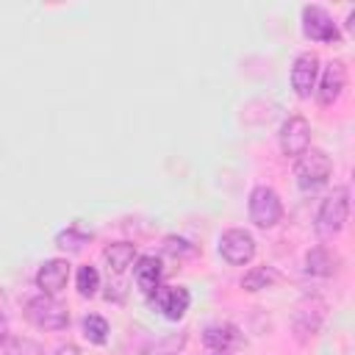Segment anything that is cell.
I'll use <instances>...</instances> for the list:
<instances>
[{
  "label": "cell",
  "instance_id": "ba28073f",
  "mask_svg": "<svg viewBox=\"0 0 355 355\" xmlns=\"http://www.w3.org/2000/svg\"><path fill=\"white\" fill-rule=\"evenodd\" d=\"M311 147V125L305 116H288L280 128V150L286 158H300Z\"/></svg>",
  "mask_w": 355,
  "mask_h": 355
},
{
  "label": "cell",
  "instance_id": "6da1fadb",
  "mask_svg": "<svg viewBox=\"0 0 355 355\" xmlns=\"http://www.w3.org/2000/svg\"><path fill=\"white\" fill-rule=\"evenodd\" d=\"M349 216V189L347 186H336L333 194H327L316 211V236L322 241H333Z\"/></svg>",
  "mask_w": 355,
  "mask_h": 355
},
{
  "label": "cell",
  "instance_id": "5b68a950",
  "mask_svg": "<svg viewBox=\"0 0 355 355\" xmlns=\"http://www.w3.org/2000/svg\"><path fill=\"white\" fill-rule=\"evenodd\" d=\"M324 313H327V305L319 300V297H305L297 302L294 308V316H291V333L300 344H308L324 324Z\"/></svg>",
  "mask_w": 355,
  "mask_h": 355
},
{
  "label": "cell",
  "instance_id": "30bf717a",
  "mask_svg": "<svg viewBox=\"0 0 355 355\" xmlns=\"http://www.w3.org/2000/svg\"><path fill=\"white\" fill-rule=\"evenodd\" d=\"M347 89V64L341 58L330 61L322 72V80H319V89H316V100L322 105H333Z\"/></svg>",
  "mask_w": 355,
  "mask_h": 355
},
{
  "label": "cell",
  "instance_id": "cb8c5ba5",
  "mask_svg": "<svg viewBox=\"0 0 355 355\" xmlns=\"http://www.w3.org/2000/svg\"><path fill=\"white\" fill-rule=\"evenodd\" d=\"M8 341V322H6V316L0 313V344H6Z\"/></svg>",
  "mask_w": 355,
  "mask_h": 355
},
{
  "label": "cell",
  "instance_id": "9a60e30c",
  "mask_svg": "<svg viewBox=\"0 0 355 355\" xmlns=\"http://www.w3.org/2000/svg\"><path fill=\"white\" fill-rule=\"evenodd\" d=\"M239 338V330L233 324H208L202 330V344L214 352V355H225Z\"/></svg>",
  "mask_w": 355,
  "mask_h": 355
},
{
  "label": "cell",
  "instance_id": "8fae6325",
  "mask_svg": "<svg viewBox=\"0 0 355 355\" xmlns=\"http://www.w3.org/2000/svg\"><path fill=\"white\" fill-rule=\"evenodd\" d=\"M69 280V261L67 258H50L39 266L36 272V286L42 288V294H58Z\"/></svg>",
  "mask_w": 355,
  "mask_h": 355
},
{
  "label": "cell",
  "instance_id": "7402d4cb",
  "mask_svg": "<svg viewBox=\"0 0 355 355\" xmlns=\"http://www.w3.org/2000/svg\"><path fill=\"white\" fill-rule=\"evenodd\" d=\"M164 250H166L169 255H191V252H194V247H191L186 239H178V236H166V239H164Z\"/></svg>",
  "mask_w": 355,
  "mask_h": 355
},
{
  "label": "cell",
  "instance_id": "5bb4252c",
  "mask_svg": "<svg viewBox=\"0 0 355 355\" xmlns=\"http://www.w3.org/2000/svg\"><path fill=\"white\" fill-rule=\"evenodd\" d=\"M336 269H338V255L330 247L316 244V247H311L305 252V272L308 275H313V277H330V275H336Z\"/></svg>",
  "mask_w": 355,
  "mask_h": 355
},
{
  "label": "cell",
  "instance_id": "d4e9b609",
  "mask_svg": "<svg viewBox=\"0 0 355 355\" xmlns=\"http://www.w3.org/2000/svg\"><path fill=\"white\" fill-rule=\"evenodd\" d=\"M347 28H349V31L355 28V11H349V17H347Z\"/></svg>",
  "mask_w": 355,
  "mask_h": 355
},
{
  "label": "cell",
  "instance_id": "ffe728a7",
  "mask_svg": "<svg viewBox=\"0 0 355 355\" xmlns=\"http://www.w3.org/2000/svg\"><path fill=\"white\" fill-rule=\"evenodd\" d=\"M3 355H44L42 344L33 341V338H22V336H14L6 341V349Z\"/></svg>",
  "mask_w": 355,
  "mask_h": 355
},
{
  "label": "cell",
  "instance_id": "9c48e42d",
  "mask_svg": "<svg viewBox=\"0 0 355 355\" xmlns=\"http://www.w3.org/2000/svg\"><path fill=\"white\" fill-rule=\"evenodd\" d=\"M302 33L313 42H338V28H336L333 17L319 6L302 8Z\"/></svg>",
  "mask_w": 355,
  "mask_h": 355
},
{
  "label": "cell",
  "instance_id": "52a82bcc",
  "mask_svg": "<svg viewBox=\"0 0 355 355\" xmlns=\"http://www.w3.org/2000/svg\"><path fill=\"white\" fill-rule=\"evenodd\" d=\"M316 78H319V55L316 53H300L291 64V89L297 92L300 100H308L316 92Z\"/></svg>",
  "mask_w": 355,
  "mask_h": 355
},
{
  "label": "cell",
  "instance_id": "ac0fdd59",
  "mask_svg": "<svg viewBox=\"0 0 355 355\" xmlns=\"http://www.w3.org/2000/svg\"><path fill=\"white\" fill-rule=\"evenodd\" d=\"M89 241H92V233L80 230L78 225H69L67 230H61V233L55 236V244H58L61 250H67V252H80Z\"/></svg>",
  "mask_w": 355,
  "mask_h": 355
},
{
  "label": "cell",
  "instance_id": "44dd1931",
  "mask_svg": "<svg viewBox=\"0 0 355 355\" xmlns=\"http://www.w3.org/2000/svg\"><path fill=\"white\" fill-rule=\"evenodd\" d=\"M75 283H78L80 297H94V294H97V288H100V275H97V269H94V266H80V269H78Z\"/></svg>",
  "mask_w": 355,
  "mask_h": 355
},
{
  "label": "cell",
  "instance_id": "2e32d148",
  "mask_svg": "<svg viewBox=\"0 0 355 355\" xmlns=\"http://www.w3.org/2000/svg\"><path fill=\"white\" fill-rule=\"evenodd\" d=\"M103 261H105L108 272L122 275L136 261V244H130V241H114V244H108L103 250Z\"/></svg>",
  "mask_w": 355,
  "mask_h": 355
},
{
  "label": "cell",
  "instance_id": "4fadbf2b",
  "mask_svg": "<svg viewBox=\"0 0 355 355\" xmlns=\"http://www.w3.org/2000/svg\"><path fill=\"white\" fill-rule=\"evenodd\" d=\"M161 277H164V269H161V261L155 255H141L136 258V266H133V280L136 286L144 291V294H155L161 288Z\"/></svg>",
  "mask_w": 355,
  "mask_h": 355
},
{
  "label": "cell",
  "instance_id": "7c38bea8",
  "mask_svg": "<svg viewBox=\"0 0 355 355\" xmlns=\"http://www.w3.org/2000/svg\"><path fill=\"white\" fill-rule=\"evenodd\" d=\"M155 302H158V311H161L166 319L178 322V319L189 311L191 294H189V288H183V286H161V288L155 291Z\"/></svg>",
  "mask_w": 355,
  "mask_h": 355
},
{
  "label": "cell",
  "instance_id": "8992f818",
  "mask_svg": "<svg viewBox=\"0 0 355 355\" xmlns=\"http://www.w3.org/2000/svg\"><path fill=\"white\" fill-rule=\"evenodd\" d=\"M219 255L233 263V266H244L255 258V239L250 230L244 227H230L219 236Z\"/></svg>",
  "mask_w": 355,
  "mask_h": 355
},
{
  "label": "cell",
  "instance_id": "3957f363",
  "mask_svg": "<svg viewBox=\"0 0 355 355\" xmlns=\"http://www.w3.org/2000/svg\"><path fill=\"white\" fill-rule=\"evenodd\" d=\"M25 319L39 330H64L69 327V311L50 294H36L25 302Z\"/></svg>",
  "mask_w": 355,
  "mask_h": 355
},
{
  "label": "cell",
  "instance_id": "603a6c76",
  "mask_svg": "<svg viewBox=\"0 0 355 355\" xmlns=\"http://www.w3.org/2000/svg\"><path fill=\"white\" fill-rule=\"evenodd\" d=\"M53 355H80V349H78L75 344H61V347H58Z\"/></svg>",
  "mask_w": 355,
  "mask_h": 355
},
{
  "label": "cell",
  "instance_id": "d6986e66",
  "mask_svg": "<svg viewBox=\"0 0 355 355\" xmlns=\"http://www.w3.org/2000/svg\"><path fill=\"white\" fill-rule=\"evenodd\" d=\"M83 336H86L92 344H105V338H108V322H105L103 316H97V313L86 316V319H83Z\"/></svg>",
  "mask_w": 355,
  "mask_h": 355
},
{
  "label": "cell",
  "instance_id": "7a4b0ae2",
  "mask_svg": "<svg viewBox=\"0 0 355 355\" xmlns=\"http://www.w3.org/2000/svg\"><path fill=\"white\" fill-rule=\"evenodd\" d=\"M294 175H297V186H300L302 191H316V189H322V186L330 180V175H333V161H330V155H327L324 150L308 147V150L297 158Z\"/></svg>",
  "mask_w": 355,
  "mask_h": 355
},
{
  "label": "cell",
  "instance_id": "e0dca14e",
  "mask_svg": "<svg viewBox=\"0 0 355 355\" xmlns=\"http://www.w3.org/2000/svg\"><path fill=\"white\" fill-rule=\"evenodd\" d=\"M275 280H277V272L272 266H252L241 277V288L244 291H261V288H269Z\"/></svg>",
  "mask_w": 355,
  "mask_h": 355
},
{
  "label": "cell",
  "instance_id": "277c9868",
  "mask_svg": "<svg viewBox=\"0 0 355 355\" xmlns=\"http://www.w3.org/2000/svg\"><path fill=\"white\" fill-rule=\"evenodd\" d=\"M247 211H250V222L255 227H263V230L275 227L283 219V202L272 186H255L250 191Z\"/></svg>",
  "mask_w": 355,
  "mask_h": 355
}]
</instances>
